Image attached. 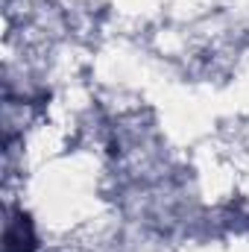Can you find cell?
<instances>
[{"instance_id":"cell-1","label":"cell","mask_w":249,"mask_h":252,"mask_svg":"<svg viewBox=\"0 0 249 252\" xmlns=\"http://www.w3.org/2000/svg\"><path fill=\"white\" fill-rule=\"evenodd\" d=\"M3 252H35V232L24 211H15L6 223V244Z\"/></svg>"}]
</instances>
